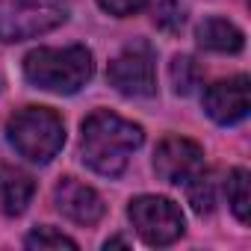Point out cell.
Masks as SVG:
<instances>
[{
  "label": "cell",
  "instance_id": "obj_1",
  "mask_svg": "<svg viewBox=\"0 0 251 251\" xmlns=\"http://www.w3.org/2000/svg\"><path fill=\"white\" fill-rule=\"evenodd\" d=\"M142 127L109 109H98L83 121V163L106 177H115L127 169L130 154L142 145Z\"/></svg>",
  "mask_w": 251,
  "mask_h": 251
},
{
  "label": "cell",
  "instance_id": "obj_2",
  "mask_svg": "<svg viewBox=\"0 0 251 251\" xmlns=\"http://www.w3.org/2000/svg\"><path fill=\"white\" fill-rule=\"evenodd\" d=\"M92 74H95V62L83 45L36 48L24 59V77L33 86H39L45 92H56V95L80 92L92 80Z\"/></svg>",
  "mask_w": 251,
  "mask_h": 251
},
{
  "label": "cell",
  "instance_id": "obj_3",
  "mask_svg": "<svg viewBox=\"0 0 251 251\" xmlns=\"http://www.w3.org/2000/svg\"><path fill=\"white\" fill-rule=\"evenodd\" d=\"M9 142L33 163H50L65 145V124L48 106H27L9 121Z\"/></svg>",
  "mask_w": 251,
  "mask_h": 251
},
{
  "label": "cell",
  "instance_id": "obj_4",
  "mask_svg": "<svg viewBox=\"0 0 251 251\" xmlns=\"http://www.w3.org/2000/svg\"><path fill=\"white\" fill-rule=\"evenodd\" d=\"M68 18L62 0H0V42H24L56 30Z\"/></svg>",
  "mask_w": 251,
  "mask_h": 251
},
{
  "label": "cell",
  "instance_id": "obj_5",
  "mask_svg": "<svg viewBox=\"0 0 251 251\" xmlns=\"http://www.w3.org/2000/svg\"><path fill=\"white\" fill-rule=\"evenodd\" d=\"M127 216L148 245H172L183 233V213L175 201L160 195H139L130 201Z\"/></svg>",
  "mask_w": 251,
  "mask_h": 251
},
{
  "label": "cell",
  "instance_id": "obj_6",
  "mask_svg": "<svg viewBox=\"0 0 251 251\" xmlns=\"http://www.w3.org/2000/svg\"><path fill=\"white\" fill-rule=\"evenodd\" d=\"M106 77L115 86V92L127 98H151L157 92V71L148 48H127L124 53H118L109 62Z\"/></svg>",
  "mask_w": 251,
  "mask_h": 251
},
{
  "label": "cell",
  "instance_id": "obj_7",
  "mask_svg": "<svg viewBox=\"0 0 251 251\" xmlns=\"http://www.w3.org/2000/svg\"><path fill=\"white\" fill-rule=\"evenodd\" d=\"M201 169H204V151L192 139H183V136L163 139L154 154V172L166 183H186Z\"/></svg>",
  "mask_w": 251,
  "mask_h": 251
},
{
  "label": "cell",
  "instance_id": "obj_8",
  "mask_svg": "<svg viewBox=\"0 0 251 251\" xmlns=\"http://www.w3.org/2000/svg\"><path fill=\"white\" fill-rule=\"evenodd\" d=\"M251 106V86L248 77H230V80H219L204 92V109L213 121L219 124H236L248 115Z\"/></svg>",
  "mask_w": 251,
  "mask_h": 251
},
{
  "label": "cell",
  "instance_id": "obj_9",
  "mask_svg": "<svg viewBox=\"0 0 251 251\" xmlns=\"http://www.w3.org/2000/svg\"><path fill=\"white\" fill-rule=\"evenodd\" d=\"M53 195H56L59 213L68 216V219L77 222V225H95V222L103 216V201H100V195H98L92 186L80 183L77 177H62V183L56 186Z\"/></svg>",
  "mask_w": 251,
  "mask_h": 251
},
{
  "label": "cell",
  "instance_id": "obj_10",
  "mask_svg": "<svg viewBox=\"0 0 251 251\" xmlns=\"http://www.w3.org/2000/svg\"><path fill=\"white\" fill-rule=\"evenodd\" d=\"M33 192H36V180L27 172L15 166H0V204L9 216H21L33 201Z\"/></svg>",
  "mask_w": 251,
  "mask_h": 251
},
{
  "label": "cell",
  "instance_id": "obj_11",
  "mask_svg": "<svg viewBox=\"0 0 251 251\" xmlns=\"http://www.w3.org/2000/svg\"><path fill=\"white\" fill-rule=\"evenodd\" d=\"M195 36H198V45L213 53H239L245 45L242 30H236L225 18H207L204 24H198Z\"/></svg>",
  "mask_w": 251,
  "mask_h": 251
},
{
  "label": "cell",
  "instance_id": "obj_12",
  "mask_svg": "<svg viewBox=\"0 0 251 251\" xmlns=\"http://www.w3.org/2000/svg\"><path fill=\"white\" fill-rule=\"evenodd\" d=\"M216 189H219V180L213 172H198L186 180V195H189V204L195 213H213L216 207Z\"/></svg>",
  "mask_w": 251,
  "mask_h": 251
},
{
  "label": "cell",
  "instance_id": "obj_13",
  "mask_svg": "<svg viewBox=\"0 0 251 251\" xmlns=\"http://www.w3.org/2000/svg\"><path fill=\"white\" fill-rule=\"evenodd\" d=\"M169 74H172V86H175L177 95H192L201 86V77H204L201 74V65L192 56H175Z\"/></svg>",
  "mask_w": 251,
  "mask_h": 251
},
{
  "label": "cell",
  "instance_id": "obj_14",
  "mask_svg": "<svg viewBox=\"0 0 251 251\" xmlns=\"http://www.w3.org/2000/svg\"><path fill=\"white\" fill-rule=\"evenodd\" d=\"M227 204L239 222H248L251 216V189H248V172L236 169L227 180Z\"/></svg>",
  "mask_w": 251,
  "mask_h": 251
},
{
  "label": "cell",
  "instance_id": "obj_15",
  "mask_svg": "<svg viewBox=\"0 0 251 251\" xmlns=\"http://www.w3.org/2000/svg\"><path fill=\"white\" fill-rule=\"evenodd\" d=\"M186 21V9L180 6V0H163L154 12V24L166 33H180Z\"/></svg>",
  "mask_w": 251,
  "mask_h": 251
},
{
  "label": "cell",
  "instance_id": "obj_16",
  "mask_svg": "<svg viewBox=\"0 0 251 251\" xmlns=\"http://www.w3.org/2000/svg\"><path fill=\"white\" fill-rule=\"evenodd\" d=\"M27 248H39V251H48V248H71V251H74L77 242H74L71 236L53 230V227H39V230H33V233L27 236Z\"/></svg>",
  "mask_w": 251,
  "mask_h": 251
},
{
  "label": "cell",
  "instance_id": "obj_17",
  "mask_svg": "<svg viewBox=\"0 0 251 251\" xmlns=\"http://www.w3.org/2000/svg\"><path fill=\"white\" fill-rule=\"evenodd\" d=\"M100 9L115 15V18H127V15H136L148 6V0H98Z\"/></svg>",
  "mask_w": 251,
  "mask_h": 251
},
{
  "label": "cell",
  "instance_id": "obj_18",
  "mask_svg": "<svg viewBox=\"0 0 251 251\" xmlns=\"http://www.w3.org/2000/svg\"><path fill=\"white\" fill-rule=\"evenodd\" d=\"M115 245H121V248H124V245H127V242H124V239H109V242H106L103 248H115Z\"/></svg>",
  "mask_w": 251,
  "mask_h": 251
}]
</instances>
